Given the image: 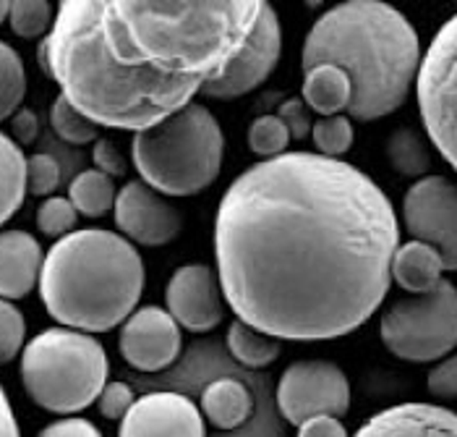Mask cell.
I'll list each match as a JSON object with an SVG mask.
<instances>
[{"label": "cell", "instance_id": "obj_1", "mask_svg": "<svg viewBox=\"0 0 457 437\" xmlns=\"http://www.w3.org/2000/svg\"><path fill=\"white\" fill-rule=\"evenodd\" d=\"M397 247L385 189L317 152L253 163L214 218L225 304L278 340H335L366 325L387 298Z\"/></svg>", "mask_w": 457, "mask_h": 437}, {"label": "cell", "instance_id": "obj_2", "mask_svg": "<svg viewBox=\"0 0 457 437\" xmlns=\"http://www.w3.org/2000/svg\"><path fill=\"white\" fill-rule=\"evenodd\" d=\"M262 3L63 0L37 61L89 121L139 134L228 71Z\"/></svg>", "mask_w": 457, "mask_h": 437}, {"label": "cell", "instance_id": "obj_3", "mask_svg": "<svg viewBox=\"0 0 457 437\" xmlns=\"http://www.w3.org/2000/svg\"><path fill=\"white\" fill-rule=\"evenodd\" d=\"M421 39L395 5L348 0L324 11L303 39V73L337 66L353 84L351 121H377L400 108L416 87Z\"/></svg>", "mask_w": 457, "mask_h": 437}, {"label": "cell", "instance_id": "obj_4", "mask_svg": "<svg viewBox=\"0 0 457 437\" xmlns=\"http://www.w3.org/2000/svg\"><path fill=\"white\" fill-rule=\"evenodd\" d=\"M37 289L61 328L107 332L137 312L144 259L126 236L107 228H81L47 249Z\"/></svg>", "mask_w": 457, "mask_h": 437}, {"label": "cell", "instance_id": "obj_5", "mask_svg": "<svg viewBox=\"0 0 457 437\" xmlns=\"http://www.w3.org/2000/svg\"><path fill=\"white\" fill-rule=\"evenodd\" d=\"M222 126L202 103H191L131 139L137 173L162 197H194L210 189L222 171Z\"/></svg>", "mask_w": 457, "mask_h": 437}, {"label": "cell", "instance_id": "obj_6", "mask_svg": "<svg viewBox=\"0 0 457 437\" xmlns=\"http://www.w3.org/2000/svg\"><path fill=\"white\" fill-rule=\"evenodd\" d=\"M19 372L27 396L39 408L71 416L97 403L107 385L110 362L95 335L47 328L27 340Z\"/></svg>", "mask_w": 457, "mask_h": 437}, {"label": "cell", "instance_id": "obj_7", "mask_svg": "<svg viewBox=\"0 0 457 437\" xmlns=\"http://www.w3.org/2000/svg\"><path fill=\"white\" fill-rule=\"evenodd\" d=\"M379 338L392 357L428 365L457 349V286L442 281L436 291L405 296L389 304L379 320Z\"/></svg>", "mask_w": 457, "mask_h": 437}, {"label": "cell", "instance_id": "obj_8", "mask_svg": "<svg viewBox=\"0 0 457 437\" xmlns=\"http://www.w3.org/2000/svg\"><path fill=\"white\" fill-rule=\"evenodd\" d=\"M416 97L428 142L457 173V13L423 53Z\"/></svg>", "mask_w": 457, "mask_h": 437}, {"label": "cell", "instance_id": "obj_9", "mask_svg": "<svg viewBox=\"0 0 457 437\" xmlns=\"http://www.w3.org/2000/svg\"><path fill=\"white\" fill-rule=\"evenodd\" d=\"M278 408L293 427H301L314 416L343 419L351 411L348 374L324 359L295 362L282 372L278 382Z\"/></svg>", "mask_w": 457, "mask_h": 437}, {"label": "cell", "instance_id": "obj_10", "mask_svg": "<svg viewBox=\"0 0 457 437\" xmlns=\"http://www.w3.org/2000/svg\"><path fill=\"white\" fill-rule=\"evenodd\" d=\"M403 225L413 241L434 247L447 273H457V183L428 173L403 197Z\"/></svg>", "mask_w": 457, "mask_h": 437}, {"label": "cell", "instance_id": "obj_11", "mask_svg": "<svg viewBox=\"0 0 457 437\" xmlns=\"http://www.w3.org/2000/svg\"><path fill=\"white\" fill-rule=\"evenodd\" d=\"M280 16H278L275 5L262 3L259 19L253 24V32L248 35L244 50L236 55V61L228 66V71L222 73L217 81H212L202 95L212 97V100H236V97H244V95L253 92L256 87H262L270 79V73L275 71L278 63H280Z\"/></svg>", "mask_w": 457, "mask_h": 437}, {"label": "cell", "instance_id": "obj_12", "mask_svg": "<svg viewBox=\"0 0 457 437\" xmlns=\"http://www.w3.org/2000/svg\"><path fill=\"white\" fill-rule=\"evenodd\" d=\"M112 218L120 236L141 247H165L176 241L183 228V218L176 205H170L168 197H162L141 179L118 189Z\"/></svg>", "mask_w": 457, "mask_h": 437}, {"label": "cell", "instance_id": "obj_13", "mask_svg": "<svg viewBox=\"0 0 457 437\" xmlns=\"http://www.w3.org/2000/svg\"><path fill=\"white\" fill-rule=\"evenodd\" d=\"M183 349L180 325L162 307H141L118 332V351L139 372H162L176 365Z\"/></svg>", "mask_w": 457, "mask_h": 437}, {"label": "cell", "instance_id": "obj_14", "mask_svg": "<svg viewBox=\"0 0 457 437\" xmlns=\"http://www.w3.org/2000/svg\"><path fill=\"white\" fill-rule=\"evenodd\" d=\"M165 309L188 332H210L225 320V296L210 265H183L165 286Z\"/></svg>", "mask_w": 457, "mask_h": 437}, {"label": "cell", "instance_id": "obj_15", "mask_svg": "<svg viewBox=\"0 0 457 437\" xmlns=\"http://www.w3.org/2000/svg\"><path fill=\"white\" fill-rule=\"evenodd\" d=\"M118 437H207L202 408L183 393H146L120 419Z\"/></svg>", "mask_w": 457, "mask_h": 437}, {"label": "cell", "instance_id": "obj_16", "mask_svg": "<svg viewBox=\"0 0 457 437\" xmlns=\"http://www.w3.org/2000/svg\"><path fill=\"white\" fill-rule=\"evenodd\" d=\"M353 437H457V411L439 403H395L369 416Z\"/></svg>", "mask_w": 457, "mask_h": 437}, {"label": "cell", "instance_id": "obj_17", "mask_svg": "<svg viewBox=\"0 0 457 437\" xmlns=\"http://www.w3.org/2000/svg\"><path fill=\"white\" fill-rule=\"evenodd\" d=\"M45 252L27 231H0V298L16 301L39 286Z\"/></svg>", "mask_w": 457, "mask_h": 437}, {"label": "cell", "instance_id": "obj_18", "mask_svg": "<svg viewBox=\"0 0 457 437\" xmlns=\"http://www.w3.org/2000/svg\"><path fill=\"white\" fill-rule=\"evenodd\" d=\"M445 262L439 252L423 241H405L392 256V283H397L408 296L436 291L442 286Z\"/></svg>", "mask_w": 457, "mask_h": 437}, {"label": "cell", "instance_id": "obj_19", "mask_svg": "<svg viewBox=\"0 0 457 437\" xmlns=\"http://www.w3.org/2000/svg\"><path fill=\"white\" fill-rule=\"evenodd\" d=\"M202 416L217 430H238L253 414V399L248 388L236 377L212 380L202 393Z\"/></svg>", "mask_w": 457, "mask_h": 437}, {"label": "cell", "instance_id": "obj_20", "mask_svg": "<svg viewBox=\"0 0 457 437\" xmlns=\"http://www.w3.org/2000/svg\"><path fill=\"white\" fill-rule=\"evenodd\" d=\"M312 113L319 118L329 115H348L353 100V84L348 73L337 66H317L312 71L303 73V97H301Z\"/></svg>", "mask_w": 457, "mask_h": 437}, {"label": "cell", "instance_id": "obj_21", "mask_svg": "<svg viewBox=\"0 0 457 437\" xmlns=\"http://www.w3.org/2000/svg\"><path fill=\"white\" fill-rule=\"evenodd\" d=\"M27 199V157L21 147L0 131V228L13 218Z\"/></svg>", "mask_w": 457, "mask_h": 437}, {"label": "cell", "instance_id": "obj_22", "mask_svg": "<svg viewBox=\"0 0 457 437\" xmlns=\"http://www.w3.org/2000/svg\"><path fill=\"white\" fill-rule=\"evenodd\" d=\"M225 346L230 351V357L238 365L248 366V369H264L270 366L282 351V340L275 335H267L262 330L251 328L241 320H233L228 335H225Z\"/></svg>", "mask_w": 457, "mask_h": 437}, {"label": "cell", "instance_id": "obj_23", "mask_svg": "<svg viewBox=\"0 0 457 437\" xmlns=\"http://www.w3.org/2000/svg\"><path fill=\"white\" fill-rule=\"evenodd\" d=\"M69 199L71 205L76 207L79 215L103 218V215H107V213L115 207L118 189H115V181H112L110 176H105L103 171L87 168V171H81V173L71 181Z\"/></svg>", "mask_w": 457, "mask_h": 437}, {"label": "cell", "instance_id": "obj_24", "mask_svg": "<svg viewBox=\"0 0 457 437\" xmlns=\"http://www.w3.org/2000/svg\"><path fill=\"white\" fill-rule=\"evenodd\" d=\"M385 152H387L392 171L405 176V179L421 181L431 171V152H428L426 139L416 129H408V126L405 129H395L389 134Z\"/></svg>", "mask_w": 457, "mask_h": 437}, {"label": "cell", "instance_id": "obj_25", "mask_svg": "<svg viewBox=\"0 0 457 437\" xmlns=\"http://www.w3.org/2000/svg\"><path fill=\"white\" fill-rule=\"evenodd\" d=\"M27 95V71L21 55L0 39V121L13 118Z\"/></svg>", "mask_w": 457, "mask_h": 437}, {"label": "cell", "instance_id": "obj_26", "mask_svg": "<svg viewBox=\"0 0 457 437\" xmlns=\"http://www.w3.org/2000/svg\"><path fill=\"white\" fill-rule=\"evenodd\" d=\"M293 142L287 126L282 123V118L278 113H267L251 121L246 131V145L248 149L262 157V160H275L287 152V147Z\"/></svg>", "mask_w": 457, "mask_h": 437}, {"label": "cell", "instance_id": "obj_27", "mask_svg": "<svg viewBox=\"0 0 457 437\" xmlns=\"http://www.w3.org/2000/svg\"><path fill=\"white\" fill-rule=\"evenodd\" d=\"M55 16H58V8H53V3H47V0H16V3H11L8 24L16 37L37 39V37H47L53 32Z\"/></svg>", "mask_w": 457, "mask_h": 437}, {"label": "cell", "instance_id": "obj_28", "mask_svg": "<svg viewBox=\"0 0 457 437\" xmlns=\"http://www.w3.org/2000/svg\"><path fill=\"white\" fill-rule=\"evenodd\" d=\"M50 126L53 131L69 142V145H89V142H97L100 139V126L95 121H89L81 110H76L71 105L63 95H58L53 100V108H50Z\"/></svg>", "mask_w": 457, "mask_h": 437}, {"label": "cell", "instance_id": "obj_29", "mask_svg": "<svg viewBox=\"0 0 457 437\" xmlns=\"http://www.w3.org/2000/svg\"><path fill=\"white\" fill-rule=\"evenodd\" d=\"M355 131H353L351 115H329V118H319L314 121L312 129V142L317 147V155L340 160L353 147Z\"/></svg>", "mask_w": 457, "mask_h": 437}, {"label": "cell", "instance_id": "obj_30", "mask_svg": "<svg viewBox=\"0 0 457 437\" xmlns=\"http://www.w3.org/2000/svg\"><path fill=\"white\" fill-rule=\"evenodd\" d=\"M76 223H79V213L71 205L69 197H47L37 207V228L42 236L63 239L76 231Z\"/></svg>", "mask_w": 457, "mask_h": 437}, {"label": "cell", "instance_id": "obj_31", "mask_svg": "<svg viewBox=\"0 0 457 437\" xmlns=\"http://www.w3.org/2000/svg\"><path fill=\"white\" fill-rule=\"evenodd\" d=\"M27 340V320L13 301L0 298V365L13 362Z\"/></svg>", "mask_w": 457, "mask_h": 437}, {"label": "cell", "instance_id": "obj_32", "mask_svg": "<svg viewBox=\"0 0 457 437\" xmlns=\"http://www.w3.org/2000/svg\"><path fill=\"white\" fill-rule=\"evenodd\" d=\"M61 186V165L53 155L37 152L27 157V194L35 197H53Z\"/></svg>", "mask_w": 457, "mask_h": 437}, {"label": "cell", "instance_id": "obj_33", "mask_svg": "<svg viewBox=\"0 0 457 437\" xmlns=\"http://www.w3.org/2000/svg\"><path fill=\"white\" fill-rule=\"evenodd\" d=\"M426 391L436 401H457V354L445 357L442 362L428 369Z\"/></svg>", "mask_w": 457, "mask_h": 437}, {"label": "cell", "instance_id": "obj_34", "mask_svg": "<svg viewBox=\"0 0 457 437\" xmlns=\"http://www.w3.org/2000/svg\"><path fill=\"white\" fill-rule=\"evenodd\" d=\"M134 403H137V396L126 382H107L105 391L97 399V408L110 422H120L131 411Z\"/></svg>", "mask_w": 457, "mask_h": 437}, {"label": "cell", "instance_id": "obj_35", "mask_svg": "<svg viewBox=\"0 0 457 437\" xmlns=\"http://www.w3.org/2000/svg\"><path fill=\"white\" fill-rule=\"evenodd\" d=\"M278 115L282 118V123L287 126V131H290L293 139H306V137H312V129H314L312 110H309V105H306L301 97L285 100L280 108H278Z\"/></svg>", "mask_w": 457, "mask_h": 437}, {"label": "cell", "instance_id": "obj_36", "mask_svg": "<svg viewBox=\"0 0 457 437\" xmlns=\"http://www.w3.org/2000/svg\"><path fill=\"white\" fill-rule=\"evenodd\" d=\"M92 160H95V168L103 171L110 179L126 173V157H123V152L118 149V145L110 142V139H97V142H95Z\"/></svg>", "mask_w": 457, "mask_h": 437}, {"label": "cell", "instance_id": "obj_37", "mask_svg": "<svg viewBox=\"0 0 457 437\" xmlns=\"http://www.w3.org/2000/svg\"><path fill=\"white\" fill-rule=\"evenodd\" d=\"M37 437H103V433L81 416H63L53 424H47L45 430H39Z\"/></svg>", "mask_w": 457, "mask_h": 437}, {"label": "cell", "instance_id": "obj_38", "mask_svg": "<svg viewBox=\"0 0 457 437\" xmlns=\"http://www.w3.org/2000/svg\"><path fill=\"white\" fill-rule=\"evenodd\" d=\"M11 134H13V142L19 147L32 145L37 137H39V118H37L35 110H19V113L11 118Z\"/></svg>", "mask_w": 457, "mask_h": 437}, {"label": "cell", "instance_id": "obj_39", "mask_svg": "<svg viewBox=\"0 0 457 437\" xmlns=\"http://www.w3.org/2000/svg\"><path fill=\"white\" fill-rule=\"evenodd\" d=\"M298 437H348L343 419L335 416H314L298 427Z\"/></svg>", "mask_w": 457, "mask_h": 437}, {"label": "cell", "instance_id": "obj_40", "mask_svg": "<svg viewBox=\"0 0 457 437\" xmlns=\"http://www.w3.org/2000/svg\"><path fill=\"white\" fill-rule=\"evenodd\" d=\"M0 437H21L13 406L8 401V393H5L3 382H0Z\"/></svg>", "mask_w": 457, "mask_h": 437}, {"label": "cell", "instance_id": "obj_41", "mask_svg": "<svg viewBox=\"0 0 457 437\" xmlns=\"http://www.w3.org/2000/svg\"><path fill=\"white\" fill-rule=\"evenodd\" d=\"M8 13H11V3L8 0H0V24L8 21Z\"/></svg>", "mask_w": 457, "mask_h": 437}]
</instances>
